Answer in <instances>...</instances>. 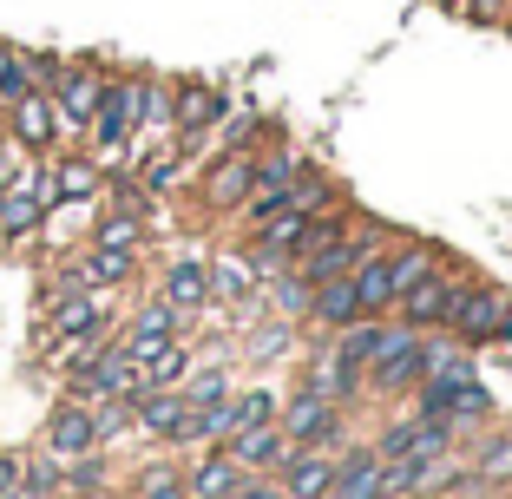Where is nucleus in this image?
<instances>
[{"instance_id":"ddd939ff","label":"nucleus","mask_w":512,"mask_h":499,"mask_svg":"<svg viewBox=\"0 0 512 499\" xmlns=\"http://www.w3.org/2000/svg\"><path fill=\"white\" fill-rule=\"evenodd\" d=\"M99 191H106V165L92 152H53L46 158V197H53V211H60V204H92Z\"/></svg>"},{"instance_id":"393cba45","label":"nucleus","mask_w":512,"mask_h":499,"mask_svg":"<svg viewBox=\"0 0 512 499\" xmlns=\"http://www.w3.org/2000/svg\"><path fill=\"white\" fill-rule=\"evenodd\" d=\"M145 237H151V217H138V211H99L92 217V230H86V243H99V250H145Z\"/></svg>"},{"instance_id":"4be33fe9","label":"nucleus","mask_w":512,"mask_h":499,"mask_svg":"<svg viewBox=\"0 0 512 499\" xmlns=\"http://www.w3.org/2000/svg\"><path fill=\"white\" fill-rule=\"evenodd\" d=\"M348 322H362L355 283H348V276H329V283H316V296H309V329H316V335H335V329H348Z\"/></svg>"},{"instance_id":"dca6fc26","label":"nucleus","mask_w":512,"mask_h":499,"mask_svg":"<svg viewBox=\"0 0 512 499\" xmlns=\"http://www.w3.org/2000/svg\"><path fill=\"white\" fill-rule=\"evenodd\" d=\"M224 454L237 460L243 473H283L289 454H296V440H289L276 421H263V427H243V434H230V440H224Z\"/></svg>"},{"instance_id":"b1692460","label":"nucleus","mask_w":512,"mask_h":499,"mask_svg":"<svg viewBox=\"0 0 512 499\" xmlns=\"http://www.w3.org/2000/svg\"><path fill=\"white\" fill-rule=\"evenodd\" d=\"M178 394H184V408H224V401H230V394H237V368H230V362H197L191 368V375H184L178 381Z\"/></svg>"},{"instance_id":"a878e982","label":"nucleus","mask_w":512,"mask_h":499,"mask_svg":"<svg viewBox=\"0 0 512 499\" xmlns=\"http://www.w3.org/2000/svg\"><path fill=\"white\" fill-rule=\"evenodd\" d=\"M309 296H316V283L296 270H276L263 276V316H283V322H309Z\"/></svg>"},{"instance_id":"0eeeda50","label":"nucleus","mask_w":512,"mask_h":499,"mask_svg":"<svg viewBox=\"0 0 512 499\" xmlns=\"http://www.w3.org/2000/svg\"><path fill=\"white\" fill-rule=\"evenodd\" d=\"M506 289L499 283H486V276H467V289H460V303H453V316H447V329L440 335H453L460 348H486V342H499V316H506Z\"/></svg>"},{"instance_id":"9d476101","label":"nucleus","mask_w":512,"mask_h":499,"mask_svg":"<svg viewBox=\"0 0 512 499\" xmlns=\"http://www.w3.org/2000/svg\"><path fill=\"white\" fill-rule=\"evenodd\" d=\"M60 276L73 289H112V296H119V289L138 283V257H132V250H99V243H79L73 257L60 263Z\"/></svg>"},{"instance_id":"6e6552de","label":"nucleus","mask_w":512,"mask_h":499,"mask_svg":"<svg viewBox=\"0 0 512 499\" xmlns=\"http://www.w3.org/2000/svg\"><path fill=\"white\" fill-rule=\"evenodd\" d=\"M0 125H7V138H14L27 158H53L66 145L60 112H53V99H46V92H20L14 106H0Z\"/></svg>"},{"instance_id":"9b49d317","label":"nucleus","mask_w":512,"mask_h":499,"mask_svg":"<svg viewBox=\"0 0 512 499\" xmlns=\"http://www.w3.org/2000/svg\"><path fill=\"white\" fill-rule=\"evenodd\" d=\"M40 454H53V460L106 454V447H99V427H92V408H86V401H53V414H46V427H40Z\"/></svg>"},{"instance_id":"5701e85b","label":"nucleus","mask_w":512,"mask_h":499,"mask_svg":"<svg viewBox=\"0 0 512 499\" xmlns=\"http://www.w3.org/2000/svg\"><path fill=\"white\" fill-rule=\"evenodd\" d=\"M276 408H283V388H276V381H250V388L237 381V394L224 401V427H230V434H243V427H263V421H276ZM230 434H224V440H230Z\"/></svg>"},{"instance_id":"20e7f679","label":"nucleus","mask_w":512,"mask_h":499,"mask_svg":"<svg viewBox=\"0 0 512 499\" xmlns=\"http://www.w3.org/2000/svg\"><path fill=\"white\" fill-rule=\"evenodd\" d=\"M421 388V329H401L388 316V342L375 348V362L362 368V394L388 401V394H414Z\"/></svg>"},{"instance_id":"39448f33","label":"nucleus","mask_w":512,"mask_h":499,"mask_svg":"<svg viewBox=\"0 0 512 499\" xmlns=\"http://www.w3.org/2000/svg\"><path fill=\"white\" fill-rule=\"evenodd\" d=\"M493 388L486 381H421L414 388V414H434V421H447V427H493Z\"/></svg>"},{"instance_id":"6ab92c4d","label":"nucleus","mask_w":512,"mask_h":499,"mask_svg":"<svg viewBox=\"0 0 512 499\" xmlns=\"http://www.w3.org/2000/svg\"><path fill=\"white\" fill-rule=\"evenodd\" d=\"M460 454H467V473L486 493H499V486L512 493V427H480L473 447H460Z\"/></svg>"},{"instance_id":"473e14b6","label":"nucleus","mask_w":512,"mask_h":499,"mask_svg":"<svg viewBox=\"0 0 512 499\" xmlns=\"http://www.w3.org/2000/svg\"><path fill=\"white\" fill-rule=\"evenodd\" d=\"M499 342H512V303H506V316H499Z\"/></svg>"},{"instance_id":"c756f323","label":"nucleus","mask_w":512,"mask_h":499,"mask_svg":"<svg viewBox=\"0 0 512 499\" xmlns=\"http://www.w3.org/2000/svg\"><path fill=\"white\" fill-rule=\"evenodd\" d=\"M453 14H460V20H473V27H506L512 0H453Z\"/></svg>"},{"instance_id":"aec40b11","label":"nucleus","mask_w":512,"mask_h":499,"mask_svg":"<svg viewBox=\"0 0 512 499\" xmlns=\"http://www.w3.org/2000/svg\"><path fill=\"white\" fill-rule=\"evenodd\" d=\"M335 460H342V454H329V447H296L289 467L276 473L283 499H322V493H329V480H335Z\"/></svg>"},{"instance_id":"4468645a","label":"nucleus","mask_w":512,"mask_h":499,"mask_svg":"<svg viewBox=\"0 0 512 499\" xmlns=\"http://www.w3.org/2000/svg\"><path fill=\"white\" fill-rule=\"evenodd\" d=\"M296 388L322 394V401H335V408H348L355 394H362V375L355 368H342V355H335V335H322V342L302 348V381Z\"/></svg>"},{"instance_id":"1a4fd4ad","label":"nucleus","mask_w":512,"mask_h":499,"mask_svg":"<svg viewBox=\"0 0 512 499\" xmlns=\"http://www.w3.org/2000/svg\"><path fill=\"white\" fill-rule=\"evenodd\" d=\"M178 335H191V322H184L171 303H158V296H145V303H138L125 322H112V342H119L125 355H132V362L158 355V348H165V342H178Z\"/></svg>"},{"instance_id":"412c9836","label":"nucleus","mask_w":512,"mask_h":499,"mask_svg":"<svg viewBox=\"0 0 512 499\" xmlns=\"http://www.w3.org/2000/svg\"><path fill=\"white\" fill-rule=\"evenodd\" d=\"M184 414H191V408H184V394H178V388H138V394H132V421H138V434H151L158 447L178 434Z\"/></svg>"},{"instance_id":"7ed1b4c3","label":"nucleus","mask_w":512,"mask_h":499,"mask_svg":"<svg viewBox=\"0 0 512 499\" xmlns=\"http://www.w3.org/2000/svg\"><path fill=\"white\" fill-rule=\"evenodd\" d=\"M106 66L99 60H60V73H53V86H46V99H53V112H60V132L66 138H86V119L99 112V99H106Z\"/></svg>"},{"instance_id":"bb28decb","label":"nucleus","mask_w":512,"mask_h":499,"mask_svg":"<svg viewBox=\"0 0 512 499\" xmlns=\"http://www.w3.org/2000/svg\"><path fill=\"white\" fill-rule=\"evenodd\" d=\"M191 368H197V335H178V342H165L158 355L138 362V381H145V388H178Z\"/></svg>"},{"instance_id":"a211bd4d","label":"nucleus","mask_w":512,"mask_h":499,"mask_svg":"<svg viewBox=\"0 0 512 499\" xmlns=\"http://www.w3.org/2000/svg\"><path fill=\"white\" fill-rule=\"evenodd\" d=\"M250 473L224 454V447H204V454H184V493L191 499H230Z\"/></svg>"},{"instance_id":"f8f14e48","label":"nucleus","mask_w":512,"mask_h":499,"mask_svg":"<svg viewBox=\"0 0 512 499\" xmlns=\"http://www.w3.org/2000/svg\"><path fill=\"white\" fill-rule=\"evenodd\" d=\"M302 355V322L283 316H256L250 329H237V362L243 368H283Z\"/></svg>"},{"instance_id":"c85d7f7f","label":"nucleus","mask_w":512,"mask_h":499,"mask_svg":"<svg viewBox=\"0 0 512 499\" xmlns=\"http://www.w3.org/2000/svg\"><path fill=\"white\" fill-rule=\"evenodd\" d=\"M132 499H191L184 493V460H151V467H138Z\"/></svg>"},{"instance_id":"2eb2a0df","label":"nucleus","mask_w":512,"mask_h":499,"mask_svg":"<svg viewBox=\"0 0 512 499\" xmlns=\"http://www.w3.org/2000/svg\"><path fill=\"white\" fill-rule=\"evenodd\" d=\"M204 276H211V309H237V303H256L263 296V276L243 250H211L204 257Z\"/></svg>"},{"instance_id":"7c9ffc66","label":"nucleus","mask_w":512,"mask_h":499,"mask_svg":"<svg viewBox=\"0 0 512 499\" xmlns=\"http://www.w3.org/2000/svg\"><path fill=\"white\" fill-rule=\"evenodd\" d=\"M230 499H283V486H276V473H250Z\"/></svg>"},{"instance_id":"cd10ccee","label":"nucleus","mask_w":512,"mask_h":499,"mask_svg":"<svg viewBox=\"0 0 512 499\" xmlns=\"http://www.w3.org/2000/svg\"><path fill=\"white\" fill-rule=\"evenodd\" d=\"M355 283V303H362V316H394V276H388V250H375V257L362 263V270L348 276Z\"/></svg>"},{"instance_id":"2f4dec72","label":"nucleus","mask_w":512,"mask_h":499,"mask_svg":"<svg viewBox=\"0 0 512 499\" xmlns=\"http://www.w3.org/2000/svg\"><path fill=\"white\" fill-rule=\"evenodd\" d=\"M20 486V454H7V447H0V499L14 493Z\"/></svg>"},{"instance_id":"423d86ee","label":"nucleus","mask_w":512,"mask_h":499,"mask_svg":"<svg viewBox=\"0 0 512 499\" xmlns=\"http://www.w3.org/2000/svg\"><path fill=\"white\" fill-rule=\"evenodd\" d=\"M250 191H256V145L217 152L211 165L197 171V204H204V217H237Z\"/></svg>"},{"instance_id":"f257e3e1","label":"nucleus","mask_w":512,"mask_h":499,"mask_svg":"<svg viewBox=\"0 0 512 499\" xmlns=\"http://www.w3.org/2000/svg\"><path fill=\"white\" fill-rule=\"evenodd\" d=\"M467 276L473 270H460L453 257H440L434 270H427L421 283L394 303V322H401V329H421V335H440V329H447V316H453V303H460V289H467Z\"/></svg>"},{"instance_id":"f3484780","label":"nucleus","mask_w":512,"mask_h":499,"mask_svg":"<svg viewBox=\"0 0 512 499\" xmlns=\"http://www.w3.org/2000/svg\"><path fill=\"white\" fill-rule=\"evenodd\" d=\"M158 303H171L197 329V316L211 309V276H204V257H178V263H171V270L158 276Z\"/></svg>"},{"instance_id":"f03ea898","label":"nucleus","mask_w":512,"mask_h":499,"mask_svg":"<svg viewBox=\"0 0 512 499\" xmlns=\"http://www.w3.org/2000/svg\"><path fill=\"white\" fill-rule=\"evenodd\" d=\"M276 427H283L296 447H329V454H342L348 440V408H335V401H322V394L309 388H289L283 408H276Z\"/></svg>"},{"instance_id":"72a5a7b5","label":"nucleus","mask_w":512,"mask_h":499,"mask_svg":"<svg viewBox=\"0 0 512 499\" xmlns=\"http://www.w3.org/2000/svg\"><path fill=\"white\" fill-rule=\"evenodd\" d=\"M434 7H447V14H453V0H434Z\"/></svg>"}]
</instances>
